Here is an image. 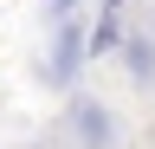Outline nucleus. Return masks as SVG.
Here are the masks:
<instances>
[{
    "label": "nucleus",
    "mask_w": 155,
    "mask_h": 149,
    "mask_svg": "<svg viewBox=\"0 0 155 149\" xmlns=\"http://www.w3.org/2000/svg\"><path fill=\"white\" fill-rule=\"evenodd\" d=\"M58 123H65V143H71V149H116V110H110L104 97L71 91Z\"/></svg>",
    "instance_id": "nucleus-1"
},
{
    "label": "nucleus",
    "mask_w": 155,
    "mask_h": 149,
    "mask_svg": "<svg viewBox=\"0 0 155 149\" xmlns=\"http://www.w3.org/2000/svg\"><path fill=\"white\" fill-rule=\"evenodd\" d=\"M78 65H84V32H78V20H58V46H52L45 78H52V84H71Z\"/></svg>",
    "instance_id": "nucleus-2"
},
{
    "label": "nucleus",
    "mask_w": 155,
    "mask_h": 149,
    "mask_svg": "<svg viewBox=\"0 0 155 149\" xmlns=\"http://www.w3.org/2000/svg\"><path fill=\"white\" fill-rule=\"evenodd\" d=\"M123 65H129V78L142 91H155V39H149V32H129V39H123Z\"/></svg>",
    "instance_id": "nucleus-3"
}]
</instances>
